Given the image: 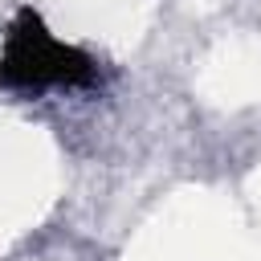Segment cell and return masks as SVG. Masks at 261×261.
Wrapping results in <instances>:
<instances>
[{
	"mask_svg": "<svg viewBox=\"0 0 261 261\" xmlns=\"http://www.w3.org/2000/svg\"><path fill=\"white\" fill-rule=\"evenodd\" d=\"M94 77V65L82 49L57 41L37 12H20L8 29L4 53H0V82L20 90L41 86H82Z\"/></svg>",
	"mask_w": 261,
	"mask_h": 261,
	"instance_id": "6da1fadb",
	"label": "cell"
}]
</instances>
